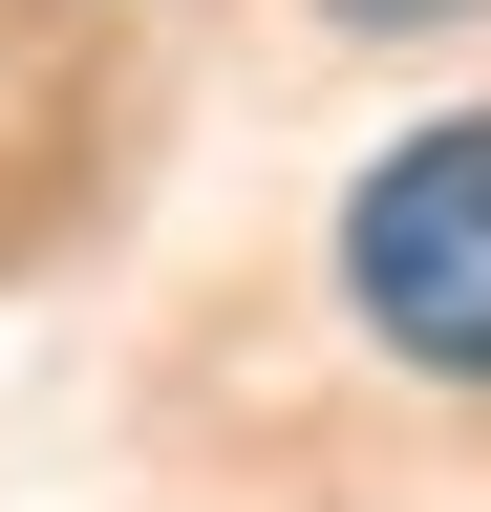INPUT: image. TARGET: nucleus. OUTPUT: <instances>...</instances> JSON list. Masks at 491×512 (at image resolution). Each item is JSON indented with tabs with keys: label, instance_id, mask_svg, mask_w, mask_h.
Segmentation results:
<instances>
[{
	"label": "nucleus",
	"instance_id": "obj_1",
	"mask_svg": "<svg viewBox=\"0 0 491 512\" xmlns=\"http://www.w3.org/2000/svg\"><path fill=\"white\" fill-rule=\"evenodd\" d=\"M342 299H363V342H406L427 384H491V107L406 128V150L342 192Z\"/></svg>",
	"mask_w": 491,
	"mask_h": 512
}]
</instances>
